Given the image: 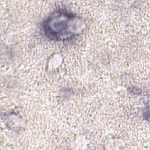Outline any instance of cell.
<instances>
[{"label": "cell", "mask_w": 150, "mask_h": 150, "mask_svg": "<svg viewBox=\"0 0 150 150\" xmlns=\"http://www.w3.org/2000/svg\"><path fill=\"white\" fill-rule=\"evenodd\" d=\"M57 18L56 22L53 23H56V26H54L52 29L50 30V34H53L55 36L62 37L64 35H67L69 33H73L74 32L71 29H70V25L74 22V19H70L69 16L66 15V16L64 15H59L56 16Z\"/></svg>", "instance_id": "6da1fadb"}]
</instances>
